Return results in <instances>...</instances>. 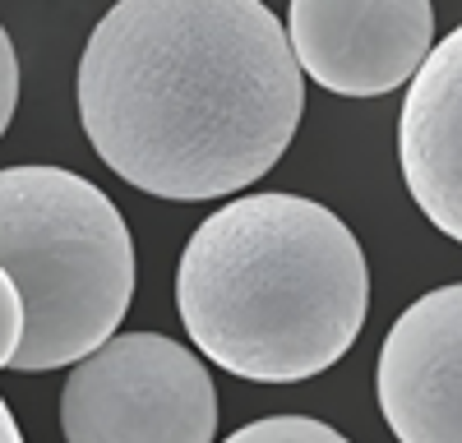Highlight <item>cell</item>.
Wrapping results in <instances>:
<instances>
[{"label":"cell","mask_w":462,"mask_h":443,"mask_svg":"<svg viewBox=\"0 0 462 443\" xmlns=\"http://www.w3.org/2000/svg\"><path fill=\"white\" fill-rule=\"evenodd\" d=\"M0 443H19V425H14V416H10L5 397H0Z\"/></svg>","instance_id":"8fae6325"},{"label":"cell","mask_w":462,"mask_h":443,"mask_svg":"<svg viewBox=\"0 0 462 443\" xmlns=\"http://www.w3.org/2000/svg\"><path fill=\"white\" fill-rule=\"evenodd\" d=\"M287 42L305 79L337 97L402 88L435 47L430 0H291Z\"/></svg>","instance_id":"5b68a950"},{"label":"cell","mask_w":462,"mask_h":443,"mask_svg":"<svg viewBox=\"0 0 462 443\" xmlns=\"http://www.w3.org/2000/svg\"><path fill=\"white\" fill-rule=\"evenodd\" d=\"M176 310L195 347L236 379L300 384L365 328L370 268L352 227L300 194H245L189 236Z\"/></svg>","instance_id":"7a4b0ae2"},{"label":"cell","mask_w":462,"mask_h":443,"mask_svg":"<svg viewBox=\"0 0 462 443\" xmlns=\"http://www.w3.org/2000/svg\"><path fill=\"white\" fill-rule=\"evenodd\" d=\"M398 167L430 227L462 245V23L439 37L407 79Z\"/></svg>","instance_id":"52a82bcc"},{"label":"cell","mask_w":462,"mask_h":443,"mask_svg":"<svg viewBox=\"0 0 462 443\" xmlns=\"http://www.w3.org/2000/svg\"><path fill=\"white\" fill-rule=\"evenodd\" d=\"M14 106H19V56H14V42H10L5 23H0V134L10 130Z\"/></svg>","instance_id":"30bf717a"},{"label":"cell","mask_w":462,"mask_h":443,"mask_svg":"<svg viewBox=\"0 0 462 443\" xmlns=\"http://www.w3.org/2000/svg\"><path fill=\"white\" fill-rule=\"evenodd\" d=\"M19 338H23V301H19L14 277H10L5 268H0V369L10 365V356H14Z\"/></svg>","instance_id":"9c48e42d"},{"label":"cell","mask_w":462,"mask_h":443,"mask_svg":"<svg viewBox=\"0 0 462 443\" xmlns=\"http://www.w3.org/2000/svg\"><path fill=\"white\" fill-rule=\"evenodd\" d=\"M0 268L19 286V375L74 365L121 328L134 301V240L121 208L65 167L0 171Z\"/></svg>","instance_id":"3957f363"},{"label":"cell","mask_w":462,"mask_h":443,"mask_svg":"<svg viewBox=\"0 0 462 443\" xmlns=\"http://www.w3.org/2000/svg\"><path fill=\"white\" fill-rule=\"evenodd\" d=\"M305 74L263 0H116L79 56L97 158L152 199H222L282 162Z\"/></svg>","instance_id":"6da1fadb"},{"label":"cell","mask_w":462,"mask_h":443,"mask_svg":"<svg viewBox=\"0 0 462 443\" xmlns=\"http://www.w3.org/2000/svg\"><path fill=\"white\" fill-rule=\"evenodd\" d=\"M342 443V434L324 420H310V416H268V420H254V425H241L231 434V443Z\"/></svg>","instance_id":"ba28073f"},{"label":"cell","mask_w":462,"mask_h":443,"mask_svg":"<svg viewBox=\"0 0 462 443\" xmlns=\"http://www.w3.org/2000/svg\"><path fill=\"white\" fill-rule=\"evenodd\" d=\"M374 393L402 443H462V282L398 314L379 347Z\"/></svg>","instance_id":"8992f818"},{"label":"cell","mask_w":462,"mask_h":443,"mask_svg":"<svg viewBox=\"0 0 462 443\" xmlns=\"http://www.w3.org/2000/svg\"><path fill=\"white\" fill-rule=\"evenodd\" d=\"M60 434L74 443H208L217 434L213 375L162 332H111L69 369Z\"/></svg>","instance_id":"277c9868"}]
</instances>
